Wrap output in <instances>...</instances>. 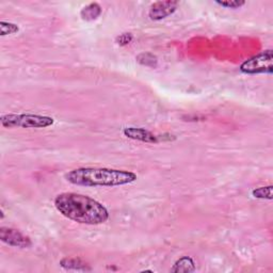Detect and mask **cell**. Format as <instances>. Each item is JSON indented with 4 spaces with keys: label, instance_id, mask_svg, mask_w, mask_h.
Returning a JSON list of instances; mask_svg holds the SVG:
<instances>
[{
    "label": "cell",
    "instance_id": "obj_1",
    "mask_svg": "<svg viewBox=\"0 0 273 273\" xmlns=\"http://www.w3.org/2000/svg\"><path fill=\"white\" fill-rule=\"evenodd\" d=\"M54 206L65 218L81 224L98 225L109 219V211L102 204L88 195L65 192L56 196Z\"/></svg>",
    "mask_w": 273,
    "mask_h": 273
},
{
    "label": "cell",
    "instance_id": "obj_2",
    "mask_svg": "<svg viewBox=\"0 0 273 273\" xmlns=\"http://www.w3.org/2000/svg\"><path fill=\"white\" fill-rule=\"evenodd\" d=\"M69 183L83 187H117L137 181L134 172L107 168H79L65 174Z\"/></svg>",
    "mask_w": 273,
    "mask_h": 273
},
{
    "label": "cell",
    "instance_id": "obj_3",
    "mask_svg": "<svg viewBox=\"0 0 273 273\" xmlns=\"http://www.w3.org/2000/svg\"><path fill=\"white\" fill-rule=\"evenodd\" d=\"M0 122L6 128H46L54 124L51 117L40 115H4Z\"/></svg>",
    "mask_w": 273,
    "mask_h": 273
},
{
    "label": "cell",
    "instance_id": "obj_4",
    "mask_svg": "<svg viewBox=\"0 0 273 273\" xmlns=\"http://www.w3.org/2000/svg\"><path fill=\"white\" fill-rule=\"evenodd\" d=\"M273 51L272 49L263 50L260 53L244 61L240 65V71L243 74L256 75V74H267L273 73Z\"/></svg>",
    "mask_w": 273,
    "mask_h": 273
},
{
    "label": "cell",
    "instance_id": "obj_5",
    "mask_svg": "<svg viewBox=\"0 0 273 273\" xmlns=\"http://www.w3.org/2000/svg\"><path fill=\"white\" fill-rule=\"evenodd\" d=\"M0 240L10 247L28 249L32 246L31 239L20 231L3 227L0 228Z\"/></svg>",
    "mask_w": 273,
    "mask_h": 273
},
{
    "label": "cell",
    "instance_id": "obj_6",
    "mask_svg": "<svg viewBox=\"0 0 273 273\" xmlns=\"http://www.w3.org/2000/svg\"><path fill=\"white\" fill-rule=\"evenodd\" d=\"M178 8L177 2H157L149 9L148 16L152 21H161L172 15Z\"/></svg>",
    "mask_w": 273,
    "mask_h": 273
},
{
    "label": "cell",
    "instance_id": "obj_7",
    "mask_svg": "<svg viewBox=\"0 0 273 273\" xmlns=\"http://www.w3.org/2000/svg\"><path fill=\"white\" fill-rule=\"evenodd\" d=\"M123 134L125 137L141 141V142H146V143H157L158 142V137H156L154 134L150 133V131L144 129V128H136V127H127L124 128Z\"/></svg>",
    "mask_w": 273,
    "mask_h": 273
},
{
    "label": "cell",
    "instance_id": "obj_8",
    "mask_svg": "<svg viewBox=\"0 0 273 273\" xmlns=\"http://www.w3.org/2000/svg\"><path fill=\"white\" fill-rule=\"evenodd\" d=\"M195 270V262L191 257L184 256L175 261L171 272L173 273H189Z\"/></svg>",
    "mask_w": 273,
    "mask_h": 273
},
{
    "label": "cell",
    "instance_id": "obj_9",
    "mask_svg": "<svg viewBox=\"0 0 273 273\" xmlns=\"http://www.w3.org/2000/svg\"><path fill=\"white\" fill-rule=\"evenodd\" d=\"M62 268L68 270H77V271H91L88 263L82 261L79 258H69L65 257L60 261Z\"/></svg>",
    "mask_w": 273,
    "mask_h": 273
},
{
    "label": "cell",
    "instance_id": "obj_10",
    "mask_svg": "<svg viewBox=\"0 0 273 273\" xmlns=\"http://www.w3.org/2000/svg\"><path fill=\"white\" fill-rule=\"evenodd\" d=\"M101 11H102L101 7L98 4L92 3L82 9L80 12V16L83 21L91 22L98 18V16L101 14Z\"/></svg>",
    "mask_w": 273,
    "mask_h": 273
},
{
    "label": "cell",
    "instance_id": "obj_11",
    "mask_svg": "<svg viewBox=\"0 0 273 273\" xmlns=\"http://www.w3.org/2000/svg\"><path fill=\"white\" fill-rule=\"evenodd\" d=\"M252 196L259 200H272V186L256 188L252 191Z\"/></svg>",
    "mask_w": 273,
    "mask_h": 273
},
{
    "label": "cell",
    "instance_id": "obj_12",
    "mask_svg": "<svg viewBox=\"0 0 273 273\" xmlns=\"http://www.w3.org/2000/svg\"><path fill=\"white\" fill-rule=\"evenodd\" d=\"M20 31V27L13 23H8V22H2L0 23V33L2 36L9 35V34H15Z\"/></svg>",
    "mask_w": 273,
    "mask_h": 273
},
{
    "label": "cell",
    "instance_id": "obj_13",
    "mask_svg": "<svg viewBox=\"0 0 273 273\" xmlns=\"http://www.w3.org/2000/svg\"><path fill=\"white\" fill-rule=\"evenodd\" d=\"M138 62L141 64L146 65V67H153L155 68L157 65V58L152 53H141L137 58Z\"/></svg>",
    "mask_w": 273,
    "mask_h": 273
},
{
    "label": "cell",
    "instance_id": "obj_14",
    "mask_svg": "<svg viewBox=\"0 0 273 273\" xmlns=\"http://www.w3.org/2000/svg\"><path fill=\"white\" fill-rule=\"evenodd\" d=\"M214 3L218 6L227 9H240L246 5V2H243V0H224V2L215 0Z\"/></svg>",
    "mask_w": 273,
    "mask_h": 273
},
{
    "label": "cell",
    "instance_id": "obj_15",
    "mask_svg": "<svg viewBox=\"0 0 273 273\" xmlns=\"http://www.w3.org/2000/svg\"><path fill=\"white\" fill-rule=\"evenodd\" d=\"M131 41H133V35H131L130 33H124V34H121L118 39H117V42L118 44L120 45H127L129 44Z\"/></svg>",
    "mask_w": 273,
    "mask_h": 273
}]
</instances>
